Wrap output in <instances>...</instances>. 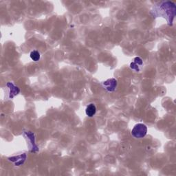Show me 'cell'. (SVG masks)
Segmentation results:
<instances>
[{
	"mask_svg": "<svg viewBox=\"0 0 176 176\" xmlns=\"http://www.w3.org/2000/svg\"><path fill=\"white\" fill-rule=\"evenodd\" d=\"M147 127L143 123L136 124L133 128L131 131V135L135 138H143L147 135Z\"/></svg>",
	"mask_w": 176,
	"mask_h": 176,
	"instance_id": "obj_1",
	"label": "cell"
},
{
	"mask_svg": "<svg viewBox=\"0 0 176 176\" xmlns=\"http://www.w3.org/2000/svg\"><path fill=\"white\" fill-rule=\"evenodd\" d=\"M142 66H143V60L140 57H135L134 59V61L131 63L130 67L135 71H139L140 70L139 67Z\"/></svg>",
	"mask_w": 176,
	"mask_h": 176,
	"instance_id": "obj_4",
	"label": "cell"
},
{
	"mask_svg": "<svg viewBox=\"0 0 176 176\" xmlns=\"http://www.w3.org/2000/svg\"><path fill=\"white\" fill-rule=\"evenodd\" d=\"M30 57L33 61H35L36 62V61H38L40 59L41 55H40V53L37 50H33L30 52Z\"/></svg>",
	"mask_w": 176,
	"mask_h": 176,
	"instance_id": "obj_5",
	"label": "cell"
},
{
	"mask_svg": "<svg viewBox=\"0 0 176 176\" xmlns=\"http://www.w3.org/2000/svg\"><path fill=\"white\" fill-rule=\"evenodd\" d=\"M103 85L108 92H114L117 87V80L115 79H109L103 83Z\"/></svg>",
	"mask_w": 176,
	"mask_h": 176,
	"instance_id": "obj_2",
	"label": "cell"
},
{
	"mask_svg": "<svg viewBox=\"0 0 176 176\" xmlns=\"http://www.w3.org/2000/svg\"><path fill=\"white\" fill-rule=\"evenodd\" d=\"M97 113V107L93 103L89 104L85 109V114L88 117H93Z\"/></svg>",
	"mask_w": 176,
	"mask_h": 176,
	"instance_id": "obj_3",
	"label": "cell"
}]
</instances>
